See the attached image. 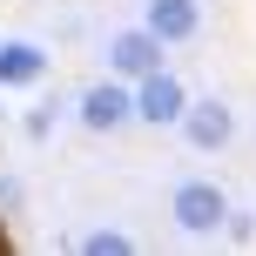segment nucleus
Returning a JSON list of instances; mask_svg holds the SVG:
<instances>
[{"instance_id":"nucleus-2","label":"nucleus","mask_w":256,"mask_h":256,"mask_svg":"<svg viewBox=\"0 0 256 256\" xmlns=\"http://www.w3.org/2000/svg\"><path fill=\"white\" fill-rule=\"evenodd\" d=\"M74 122L88 128V135H115V128L135 122V81H122V74H102L94 88H81V102H74Z\"/></svg>"},{"instance_id":"nucleus-1","label":"nucleus","mask_w":256,"mask_h":256,"mask_svg":"<svg viewBox=\"0 0 256 256\" xmlns=\"http://www.w3.org/2000/svg\"><path fill=\"white\" fill-rule=\"evenodd\" d=\"M168 216H176L182 236L216 243V236H222V216H230V196H222L209 176H189V182H176V196H168Z\"/></svg>"},{"instance_id":"nucleus-8","label":"nucleus","mask_w":256,"mask_h":256,"mask_svg":"<svg viewBox=\"0 0 256 256\" xmlns=\"http://www.w3.org/2000/svg\"><path fill=\"white\" fill-rule=\"evenodd\" d=\"M128 250H135V236L115 230V222H102V230H88V236H81V256H128Z\"/></svg>"},{"instance_id":"nucleus-10","label":"nucleus","mask_w":256,"mask_h":256,"mask_svg":"<svg viewBox=\"0 0 256 256\" xmlns=\"http://www.w3.org/2000/svg\"><path fill=\"white\" fill-rule=\"evenodd\" d=\"M0 216H20V176H0Z\"/></svg>"},{"instance_id":"nucleus-9","label":"nucleus","mask_w":256,"mask_h":256,"mask_svg":"<svg viewBox=\"0 0 256 256\" xmlns=\"http://www.w3.org/2000/svg\"><path fill=\"white\" fill-rule=\"evenodd\" d=\"M222 243H256V209H236V202H230V216H222Z\"/></svg>"},{"instance_id":"nucleus-11","label":"nucleus","mask_w":256,"mask_h":256,"mask_svg":"<svg viewBox=\"0 0 256 256\" xmlns=\"http://www.w3.org/2000/svg\"><path fill=\"white\" fill-rule=\"evenodd\" d=\"M20 128H27V135H34V142H48V135H54V108H34V115H27Z\"/></svg>"},{"instance_id":"nucleus-4","label":"nucleus","mask_w":256,"mask_h":256,"mask_svg":"<svg viewBox=\"0 0 256 256\" xmlns=\"http://www.w3.org/2000/svg\"><path fill=\"white\" fill-rule=\"evenodd\" d=\"M182 108H189V88H182L168 68H155V74L135 81V122H148V128H176Z\"/></svg>"},{"instance_id":"nucleus-7","label":"nucleus","mask_w":256,"mask_h":256,"mask_svg":"<svg viewBox=\"0 0 256 256\" xmlns=\"http://www.w3.org/2000/svg\"><path fill=\"white\" fill-rule=\"evenodd\" d=\"M54 68V54L40 40H0V94L7 88H40Z\"/></svg>"},{"instance_id":"nucleus-3","label":"nucleus","mask_w":256,"mask_h":256,"mask_svg":"<svg viewBox=\"0 0 256 256\" xmlns=\"http://www.w3.org/2000/svg\"><path fill=\"white\" fill-rule=\"evenodd\" d=\"M182 142H189L196 155H216V148H230V135H236V108L222 102V94H189V108H182Z\"/></svg>"},{"instance_id":"nucleus-5","label":"nucleus","mask_w":256,"mask_h":256,"mask_svg":"<svg viewBox=\"0 0 256 256\" xmlns=\"http://www.w3.org/2000/svg\"><path fill=\"white\" fill-rule=\"evenodd\" d=\"M162 54H168V40H155L148 27H122V34H108V74L142 81V74L162 68Z\"/></svg>"},{"instance_id":"nucleus-6","label":"nucleus","mask_w":256,"mask_h":256,"mask_svg":"<svg viewBox=\"0 0 256 256\" xmlns=\"http://www.w3.org/2000/svg\"><path fill=\"white\" fill-rule=\"evenodd\" d=\"M142 27L168 48H182L202 34V0H142Z\"/></svg>"}]
</instances>
